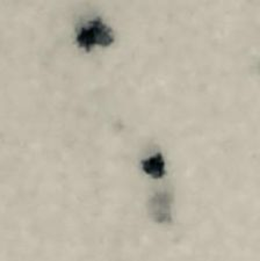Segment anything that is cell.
Returning <instances> with one entry per match:
<instances>
[{
	"instance_id": "cell-1",
	"label": "cell",
	"mask_w": 260,
	"mask_h": 261,
	"mask_svg": "<svg viewBox=\"0 0 260 261\" xmlns=\"http://www.w3.org/2000/svg\"><path fill=\"white\" fill-rule=\"evenodd\" d=\"M77 42L79 47L85 50H91L96 45L107 48L114 43V33L101 19H95L81 29Z\"/></svg>"
},
{
	"instance_id": "cell-2",
	"label": "cell",
	"mask_w": 260,
	"mask_h": 261,
	"mask_svg": "<svg viewBox=\"0 0 260 261\" xmlns=\"http://www.w3.org/2000/svg\"><path fill=\"white\" fill-rule=\"evenodd\" d=\"M171 201L172 197L169 193L166 192L157 193V194L150 200L151 214L157 218L158 222H169L171 217Z\"/></svg>"
},
{
	"instance_id": "cell-3",
	"label": "cell",
	"mask_w": 260,
	"mask_h": 261,
	"mask_svg": "<svg viewBox=\"0 0 260 261\" xmlns=\"http://www.w3.org/2000/svg\"><path fill=\"white\" fill-rule=\"evenodd\" d=\"M142 168L146 174L152 176L153 179H162L165 175V159L162 153H154L145 158L141 163Z\"/></svg>"
}]
</instances>
